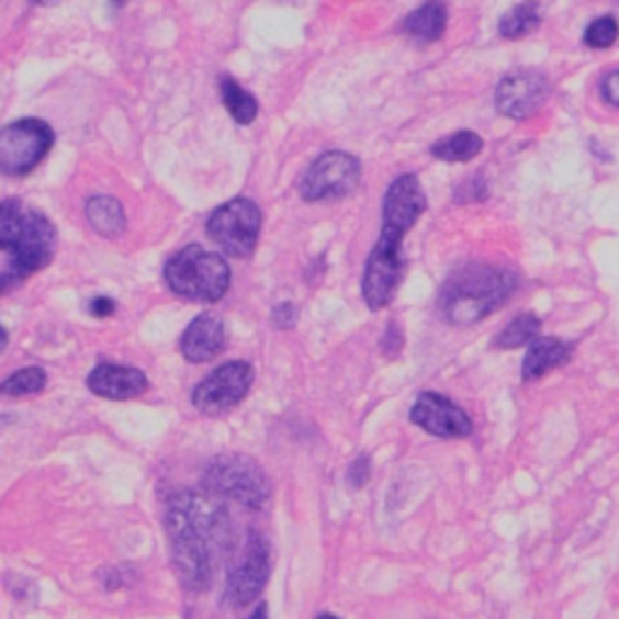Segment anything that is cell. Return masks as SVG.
I'll use <instances>...</instances> for the list:
<instances>
[{
    "instance_id": "obj_11",
    "label": "cell",
    "mask_w": 619,
    "mask_h": 619,
    "mask_svg": "<svg viewBox=\"0 0 619 619\" xmlns=\"http://www.w3.org/2000/svg\"><path fill=\"white\" fill-rule=\"evenodd\" d=\"M255 383V368L247 361H230L206 375L192 392V404L206 416H223L240 404Z\"/></svg>"
},
{
    "instance_id": "obj_8",
    "label": "cell",
    "mask_w": 619,
    "mask_h": 619,
    "mask_svg": "<svg viewBox=\"0 0 619 619\" xmlns=\"http://www.w3.org/2000/svg\"><path fill=\"white\" fill-rule=\"evenodd\" d=\"M206 233L223 252L245 259L257 249L261 211L252 199L237 196L211 213V218L206 221Z\"/></svg>"
},
{
    "instance_id": "obj_23",
    "label": "cell",
    "mask_w": 619,
    "mask_h": 619,
    "mask_svg": "<svg viewBox=\"0 0 619 619\" xmlns=\"http://www.w3.org/2000/svg\"><path fill=\"white\" fill-rule=\"evenodd\" d=\"M542 22V13L538 3H520L508 10V13L498 22V32L506 40H522L528 37L532 30H538Z\"/></svg>"
},
{
    "instance_id": "obj_9",
    "label": "cell",
    "mask_w": 619,
    "mask_h": 619,
    "mask_svg": "<svg viewBox=\"0 0 619 619\" xmlns=\"http://www.w3.org/2000/svg\"><path fill=\"white\" fill-rule=\"evenodd\" d=\"M54 148V131L40 119H20V122L0 128V172L22 177L32 172Z\"/></svg>"
},
{
    "instance_id": "obj_2",
    "label": "cell",
    "mask_w": 619,
    "mask_h": 619,
    "mask_svg": "<svg viewBox=\"0 0 619 619\" xmlns=\"http://www.w3.org/2000/svg\"><path fill=\"white\" fill-rule=\"evenodd\" d=\"M56 230L42 211L0 201V293H8L49 265Z\"/></svg>"
},
{
    "instance_id": "obj_31",
    "label": "cell",
    "mask_w": 619,
    "mask_h": 619,
    "mask_svg": "<svg viewBox=\"0 0 619 619\" xmlns=\"http://www.w3.org/2000/svg\"><path fill=\"white\" fill-rule=\"evenodd\" d=\"M249 619H269V607H267V603H259L257 605V610L249 615Z\"/></svg>"
},
{
    "instance_id": "obj_24",
    "label": "cell",
    "mask_w": 619,
    "mask_h": 619,
    "mask_svg": "<svg viewBox=\"0 0 619 619\" xmlns=\"http://www.w3.org/2000/svg\"><path fill=\"white\" fill-rule=\"evenodd\" d=\"M44 387H46L44 368L27 365L0 383V395L27 397V395H37V392H42Z\"/></svg>"
},
{
    "instance_id": "obj_33",
    "label": "cell",
    "mask_w": 619,
    "mask_h": 619,
    "mask_svg": "<svg viewBox=\"0 0 619 619\" xmlns=\"http://www.w3.org/2000/svg\"><path fill=\"white\" fill-rule=\"evenodd\" d=\"M317 619H339V617H335V615H327V612H325V615H317Z\"/></svg>"
},
{
    "instance_id": "obj_14",
    "label": "cell",
    "mask_w": 619,
    "mask_h": 619,
    "mask_svg": "<svg viewBox=\"0 0 619 619\" xmlns=\"http://www.w3.org/2000/svg\"><path fill=\"white\" fill-rule=\"evenodd\" d=\"M428 206L421 180L414 172L399 175L395 182L387 187V194L383 201V225L402 230L407 235Z\"/></svg>"
},
{
    "instance_id": "obj_26",
    "label": "cell",
    "mask_w": 619,
    "mask_h": 619,
    "mask_svg": "<svg viewBox=\"0 0 619 619\" xmlns=\"http://www.w3.org/2000/svg\"><path fill=\"white\" fill-rule=\"evenodd\" d=\"M489 189H486L484 177H472V180L462 182L455 192V201L458 204H468V201H484Z\"/></svg>"
},
{
    "instance_id": "obj_10",
    "label": "cell",
    "mask_w": 619,
    "mask_h": 619,
    "mask_svg": "<svg viewBox=\"0 0 619 619\" xmlns=\"http://www.w3.org/2000/svg\"><path fill=\"white\" fill-rule=\"evenodd\" d=\"M271 574V550L269 542L259 532H249L240 552L230 562L228 583H225V598L235 607L255 603L261 590L267 588Z\"/></svg>"
},
{
    "instance_id": "obj_21",
    "label": "cell",
    "mask_w": 619,
    "mask_h": 619,
    "mask_svg": "<svg viewBox=\"0 0 619 619\" xmlns=\"http://www.w3.org/2000/svg\"><path fill=\"white\" fill-rule=\"evenodd\" d=\"M540 329H542V323H540L538 315L522 313V315L510 319V323L502 331H498V337L494 339L492 347L502 349V351L518 349V347H530V344L540 337Z\"/></svg>"
},
{
    "instance_id": "obj_5",
    "label": "cell",
    "mask_w": 619,
    "mask_h": 619,
    "mask_svg": "<svg viewBox=\"0 0 619 619\" xmlns=\"http://www.w3.org/2000/svg\"><path fill=\"white\" fill-rule=\"evenodd\" d=\"M206 492L228 498L247 508H261L271 496V484L267 472L259 468V462L240 452H228V455L213 458L204 470Z\"/></svg>"
},
{
    "instance_id": "obj_1",
    "label": "cell",
    "mask_w": 619,
    "mask_h": 619,
    "mask_svg": "<svg viewBox=\"0 0 619 619\" xmlns=\"http://www.w3.org/2000/svg\"><path fill=\"white\" fill-rule=\"evenodd\" d=\"M165 528L170 538L172 566L182 586L192 593L206 590L228 540L225 508L206 494L180 492L165 514Z\"/></svg>"
},
{
    "instance_id": "obj_12",
    "label": "cell",
    "mask_w": 619,
    "mask_h": 619,
    "mask_svg": "<svg viewBox=\"0 0 619 619\" xmlns=\"http://www.w3.org/2000/svg\"><path fill=\"white\" fill-rule=\"evenodd\" d=\"M547 98H550V80L532 68H518L514 74L504 76L494 94L496 110L508 119H516V122L532 116Z\"/></svg>"
},
{
    "instance_id": "obj_4",
    "label": "cell",
    "mask_w": 619,
    "mask_h": 619,
    "mask_svg": "<svg viewBox=\"0 0 619 619\" xmlns=\"http://www.w3.org/2000/svg\"><path fill=\"white\" fill-rule=\"evenodd\" d=\"M165 281L187 301L216 303L230 289V267L221 255L189 245L168 261Z\"/></svg>"
},
{
    "instance_id": "obj_28",
    "label": "cell",
    "mask_w": 619,
    "mask_h": 619,
    "mask_svg": "<svg viewBox=\"0 0 619 619\" xmlns=\"http://www.w3.org/2000/svg\"><path fill=\"white\" fill-rule=\"evenodd\" d=\"M297 323V307L293 303H281L271 310V325L279 329H293Z\"/></svg>"
},
{
    "instance_id": "obj_20",
    "label": "cell",
    "mask_w": 619,
    "mask_h": 619,
    "mask_svg": "<svg viewBox=\"0 0 619 619\" xmlns=\"http://www.w3.org/2000/svg\"><path fill=\"white\" fill-rule=\"evenodd\" d=\"M484 148V140L474 131H455L431 146V155L443 162H470Z\"/></svg>"
},
{
    "instance_id": "obj_32",
    "label": "cell",
    "mask_w": 619,
    "mask_h": 619,
    "mask_svg": "<svg viewBox=\"0 0 619 619\" xmlns=\"http://www.w3.org/2000/svg\"><path fill=\"white\" fill-rule=\"evenodd\" d=\"M5 347H8V331L3 325H0V351H3Z\"/></svg>"
},
{
    "instance_id": "obj_17",
    "label": "cell",
    "mask_w": 619,
    "mask_h": 619,
    "mask_svg": "<svg viewBox=\"0 0 619 619\" xmlns=\"http://www.w3.org/2000/svg\"><path fill=\"white\" fill-rule=\"evenodd\" d=\"M571 351H574V347L562 339H552V337L534 339L530 344L526 359H522V380H526V383L540 380L542 375L554 371V368L564 365L571 359Z\"/></svg>"
},
{
    "instance_id": "obj_27",
    "label": "cell",
    "mask_w": 619,
    "mask_h": 619,
    "mask_svg": "<svg viewBox=\"0 0 619 619\" xmlns=\"http://www.w3.org/2000/svg\"><path fill=\"white\" fill-rule=\"evenodd\" d=\"M347 482L351 484V489H363L371 482V458H356L347 470Z\"/></svg>"
},
{
    "instance_id": "obj_29",
    "label": "cell",
    "mask_w": 619,
    "mask_h": 619,
    "mask_svg": "<svg viewBox=\"0 0 619 619\" xmlns=\"http://www.w3.org/2000/svg\"><path fill=\"white\" fill-rule=\"evenodd\" d=\"M600 98L607 102V104H612V106H619V68L610 70L603 80H600Z\"/></svg>"
},
{
    "instance_id": "obj_7",
    "label": "cell",
    "mask_w": 619,
    "mask_h": 619,
    "mask_svg": "<svg viewBox=\"0 0 619 619\" xmlns=\"http://www.w3.org/2000/svg\"><path fill=\"white\" fill-rule=\"evenodd\" d=\"M361 160L351 153L327 150L310 165L297 182V192L307 204L319 201H337L356 192L361 182Z\"/></svg>"
},
{
    "instance_id": "obj_19",
    "label": "cell",
    "mask_w": 619,
    "mask_h": 619,
    "mask_svg": "<svg viewBox=\"0 0 619 619\" xmlns=\"http://www.w3.org/2000/svg\"><path fill=\"white\" fill-rule=\"evenodd\" d=\"M86 218L90 223V228L102 237H114L119 233H124L126 228L124 206L119 204L114 196H106V194H98V196L88 199Z\"/></svg>"
},
{
    "instance_id": "obj_3",
    "label": "cell",
    "mask_w": 619,
    "mask_h": 619,
    "mask_svg": "<svg viewBox=\"0 0 619 619\" xmlns=\"http://www.w3.org/2000/svg\"><path fill=\"white\" fill-rule=\"evenodd\" d=\"M516 271L494 265L458 269L438 293V310L448 325L472 327L502 307L516 291Z\"/></svg>"
},
{
    "instance_id": "obj_15",
    "label": "cell",
    "mask_w": 619,
    "mask_h": 619,
    "mask_svg": "<svg viewBox=\"0 0 619 619\" xmlns=\"http://www.w3.org/2000/svg\"><path fill=\"white\" fill-rule=\"evenodd\" d=\"M88 387L104 399H134L148 387V378L134 365L100 363L88 375Z\"/></svg>"
},
{
    "instance_id": "obj_22",
    "label": "cell",
    "mask_w": 619,
    "mask_h": 619,
    "mask_svg": "<svg viewBox=\"0 0 619 619\" xmlns=\"http://www.w3.org/2000/svg\"><path fill=\"white\" fill-rule=\"evenodd\" d=\"M221 98L225 110H228V114L237 124H252L257 119L259 104L255 100V94L247 92L243 86H237L230 76L221 78Z\"/></svg>"
},
{
    "instance_id": "obj_6",
    "label": "cell",
    "mask_w": 619,
    "mask_h": 619,
    "mask_svg": "<svg viewBox=\"0 0 619 619\" xmlns=\"http://www.w3.org/2000/svg\"><path fill=\"white\" fill-rule=\"evenodd\" d=\"M402 243L404 233L383 225L380 228L378 243L373 245L371 255H368L365 269H363V301L371 310H383L392 303V297L397 293V285L402 281L404 271V257H402Z\"/></svg>"
},
{
    "instance_id": "obj_25",
    "label": "cell",
    "mask_w": 619,
    "mask_h": 619,
    "mask_svg": "<svg viewBox=\"0 0 619 619\" xmlns=\"http://www.w3.org/2000/svg\"><path fill=\"white\" fill-rule=\"evenodd\" d=\"M619 40V22L612 15H603L593 20L590 25L583 32V42L590 49H610V46Z\"/></svg>"
},
{
    "instance_id": "obj_16",
    "label": "cell",
    "mask_w": 619,
    "mask_h": 619,
    "mask_svg": "<svg viewBox=\"0 0 619 619\" xmlns=\"http://www.w3.org/2000/svg\"><path fill=\"white\" fill-rule=\"evenodd\" d=\"M182 356L189 363H209L225 349V325L218 315H199L184 329L180 341Z\"/></svg>"
},
{
    "instance_id": "obj_18",
    "label": "cell",
    "mask_w": 619,
    "mask_h": 619,
    "mask_svg": "<svg viewBox=\"0 0 619 619\" xmlns=\"http://www.w3.org/2000/svg\"><path fill=\"white\" fill-rule=\"evenodd\" d=\"M448 27V8L443 3H426L419 10L407 15L404 20V34H409L412 40L421 44L438 42L446 34Z\"/></svg>"
},
{
    "instance_id": "obj_30",
    "label": "cell",
    "mask_w": 619,
    "mask_h": 619,
    "mask_svg": "<svg viewBox=\"0 0 619 619\" xmlns=\"http://www.w3.org/2000/svg\"><path fill=\"white\" fill-rule=\"evenodd\" d=\"M114 310H116L114 301H112V297H106V295H98V297H92V301H90V313L94 317H106V315H112Z\"/></svg>"
},
{
    "instance_id": "obj_13",
    "label": "cell",
    "mask_w": 619,
    "mask_h": 619,
    "mask_svg": "<svg viewBox=\"0 0 619 619\" xmlns=\"http://www.w3.org/2000/svg\"><path fill=\"white\" fill-rule=\"evenodd\" d=\"M412 424L424 428L426 434L438 438H468L472 434V419L455 402L436 395V392H421L409 412Z\"/></svg>"
}]
</instances>
